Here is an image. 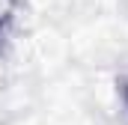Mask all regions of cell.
Segmentation results:
<instances>
[{
  "mask_svg": "<svg viewBox=\"0 0 128 125\" xmlns=\"http://www.w3.org/2000/svg\"><path fill=\"white\" fill-rule=\"evenodd\" d=\"M125 101H128V86H125Z\"/></svg>",
  "mask_w": 128,
  "mask_h": 125,
  "instance_id": "6da1fadb",
  "label": "cell"
}]
</instances>
